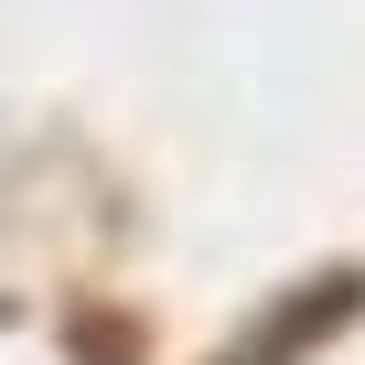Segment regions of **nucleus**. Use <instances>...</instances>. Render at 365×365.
Masks as SVG:
<instances>
[]
</instances>
